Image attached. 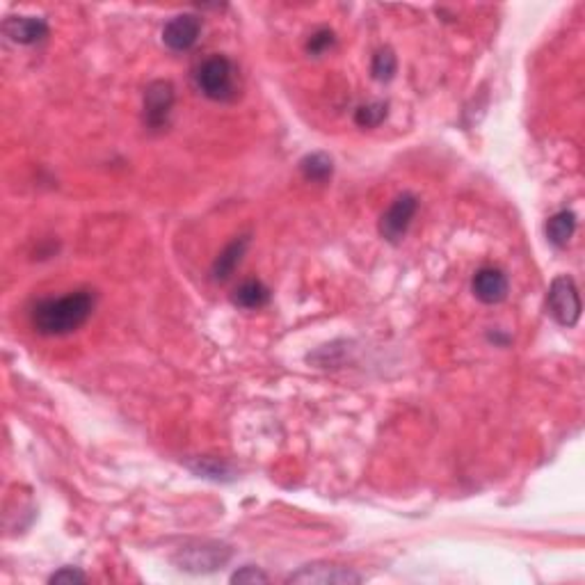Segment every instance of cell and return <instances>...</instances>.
<instances>
[{
    "mask_svg": "<svg viewBox=\"0 0 585 585\" xmlns=\"http://www.w3.org/2000/svg\"><path fill=\"white\" fill-rule=\"evenodd\" d=\"M94 309V298L87 290H76L69 296L39 302L30 314L33 328L44 337H62L78 329Z\"/></svg>",
    "mask_w": 585,
    "mask_h": 585,
    "instance_id": "6da1fadb",
    "label": "cell"
},
{
    "mask_svg": "<svg viewBox=\"0 0 585 585\" xmlns=\"http://www.w3.org/2000/svg\"><path fill=\"white\" fill-rule=\"evenodd\" d=\"M199 92L213 101H231L236 96V71L229 57L213 55L199 65L195 74Z\"/></svg>",
    "mask_w": 585,
    "mask_h": 585,
    "instance_id": "7a4b0ae2",
    "label": "cell"
},
{
    "mask_svg": "<svg viewBox=\"0 0 585 585\" xmlns=\"http://www.w3.org/2000/svg\"><path fill=\"white\" fill-rule=\"evenodd\" d=\"M549 311L565 328H574L580 318V298L574 279L567 275L556 277L549 288Z\"/></svg>",
    "mask_w": 585,
    "mask_h": 585,
    "instance_id": "3957f363",
    "label": "cell"
},
{
    "mask_svg": "<svg viewBox=\"0 0 585 585\" xmlns=\"http://www.w3.org/2000/svg\"><path fill=\"white\" fill-rule=\"evenodd\" d=\"M419 211V199L412 192H405L400 197L394 199V204L387 208V213L379 220V234L387 238L388 243H400L408 234L409 225H412L414 216Z\"/></svg>",
    "mask_w": 585,
    "mask_h": 585,
    "instance_id": "277c9868",
    "label": "cell"
},
{
    "mask_svg": "<svg viewBox=\"0 0 585 585\" xmlns=\"http://www.w3.org/2000/svg\"><path fill=\"white\" fill-rule=\"evenodd\" d=\"M174 106V87L167 80H156L145 92V124L151 131L167 126Z\"/></svg>",
    "mask_w": 585,
    "mask_h": 585,
    "instance_id": "5b68a950",
    "label": "cell"
},
{
    "mask_svg": "<svg viewBox=\"0 0 585 585\" xmlns=\"http://www.w3.org/2000/svg\"><path fill=\"white\" fill-rule=\"evenodd\" d=\"M202 35V21L195 15H178L169 19L163 28V44L169 51H187L197 44Z\"/></svg>",
    "mask_w": 585,
    "mask_h": 585,
    "instance_id": "8992f818",
    "label": "cell"
},
{
    "mask_svg": "<svg viewBox=\"0 0 585 585\" xmlns=\"http://www.w3.org/2000/svg\"><path fill=\"white\" fill-rule=\"evenodd\" d=\"M290 583H311V585H346V583H359L361 576L355 571L346 570V567L334 565H309L302 567L300 571L288 576Z\"/></svg>",
    "mask_w": 585,
    "mask_h": 585,
    "instance_id": "52a82bcc",
    "label": "cell"
},
{
    "mask_svg": "<svg viewBox=\"0 0 585 585\" xmlns=\"http://www.w3.org/2000/svg\"><path fill=\"white\" fill-rule=\"evenodd\" d=\"M473 296L485 305H499L508 298V277L499 267H480L473 277Z\"/></svg>",
    "mask_w": 585,
    "mask_h": 585,
    "instance_id": "ba28073f",
    "label": "cell"
},
{
    "mask_svg": "<svg viewBox=\"0 0 585 585\" xmlns=\"http://www.w3.org/2000/svg\"><path fill=\"white\" fill-rule=\"evenodd\" d=\"M229 560V551L225 547H195V549H183L181 551V570L186 571H213L220 565Z\"/></svg>",
    "mask_w": 585,
    "mask_h": 585,
    "instance_id": "9c48e42d",
    "label": "cell"
},
{
    "mask_svg": "<svg viewBox=\"0 0 585 585\" xmlns=\"http://www.w3.org/2000/svg\"><path fill=\"white\" fill-rule=\"evenodd\" d=\"M5 35L15 44L30 46V44H37L46 37L48 24L37 16H12L5 21Z\"/></svg>",
    "mask_w": 585,
    "mask_h": 585,
    "instance_id": "30bf717a",
    "label": "cell"
},
{
    "mask_svg": "<svg viewBox=\"0 0 585 585\" xmlns=\"http://www.w3.org/2000/svg\"><path fill=\"white\" fill-rule=\"evenodd\" d=\"M247 243H249V238H245L243 236V238H236L234 243H229L225 249H222L220 257H217L216 263H213V279L225 281L234 275V270L238 267L240 258H243L245 249H247Z\"/></svg>",
    "mask_w": 585,
    "mask_h": 585,
    "instance_id": "8fae6325",
    "label": "cell"
},
{
    "mask_svg": "<svg viewBox=\"0 0 585 585\" xmlns=\"http://www.w3.org/2000/svg\"><path fill=\"white\" fill-rule=\"evenodd\" d=\"M231 300H234V305L243 307V309H261L270 300V290L258 279H247L236 286Z\"/></svg>",
    "mask_w": 585,
    "mask_h": 585,
    "instance_id": "7c38bea8",
    "label": "cell"
},
{
    "mask_svg": "<svg viewBox=\"0 0 585 585\" xmlns=\"http://www.w3.org/2000/svg\"><path fill=\"white\" fill-rule=\"evenodd\" d=\"M576 231V216L571 211H558L547 222V238L556 247H565Z\"/></svg>",
    "mask_w": 585,
    "mask_h": 585,
    "instance_id": "4fadbf2b",
    "label": "cell"
},
{
    "mask_svg": "<svg viewBox=\"0 0 585 585\" xmlns=\"http://www.w3.org/2000/svg\"><path fill=\"white\" fill-rule=\"evenodd\" d=\"M302 174H305L307 181H316V183H325L334 172L332 158L328 154H311L307 156L305 160L300 163Z\"/></svg>",
    "mask_w": 585,
    "mask_h": 585,
    "instance_id": "5bb4252c",
    "label": "cell"
},
{
    "mask_svg": "<svg viewBox=\"0 0 585 585\" xmlns=\"http://www.w3.org/2000/svg\"><path fill=\"white\" fill-rule=\"evenodd\" d=\"M396 69H398V60H396V55L391 48H382V51L375 53L373 66H370L375 80H379V83H387V80L394 78Z\"/></svg>",
    "mask_w": 585,
    "mask_h": 585,
    "instance_id": "9a60e30c",
    "label": "cell"
},
{
    "mask_svg": "<svg viewBox=\"0 0 585 585\" xmlns=\"http://www.w3.org/2000/svg\"><path fill=\"white\" fill-rule=\"evenodd\" d=\"M384 117H387V104H379V101H375V104H368V106H361V108L355 113L357 126L361 128L379 126V124L384 122Z\"/></svg>",
    "mask_w": 585,
    "mask_h": 585,
    "instance_id": "2e32d148",
    "label": "cell"
},
{
    "mask_svg": "<svg viewBox=\"0 0 585 585\" xmlns=\"http://www.w3.org/2000/svg\"><path fill=\"white\" fill-rule=\"evenodd\" d=\"M332 44H334L332 30H318V33L311 35L309 44H307V51H309L311 55H323L328 48H332Z\"/></svg>",
    "mask_w": 585,
    "mask_h": 585,
    "instance_id": "e0dca14e",
    "label": "cell"
},
{
    "mask_svg": "<svg viewBox=\"0 0 585 585\" xmlns=\"http://www.w3.org/2000/svg\"><path fill=\"white\" fill-rule=\"evenodd\" d=\"M267 574L258 571L257 567H243L231 576V583H266Z\"/></svg>",
    "mask_w": 585,
    "mask_h": 585,
    "instance_id": "ac0fdd59",
    "label": "cell"
},
{
    "mask_svg": "<svg viewBox=\"0 0 585 585\" xmlns=\"http://www.w3.org/2000/svg\"><path fill=\"white\" fill-rule=\"evenodd\" d=\"M85 574L83 571L74 570V567H62L60 571L51 576V583H83Z\"/></svg>",
    "mask_w": 585,
    "mask_h": 585,
    "instance_id": "d6986e66",
    "label": "cell"
}]
</instances>
